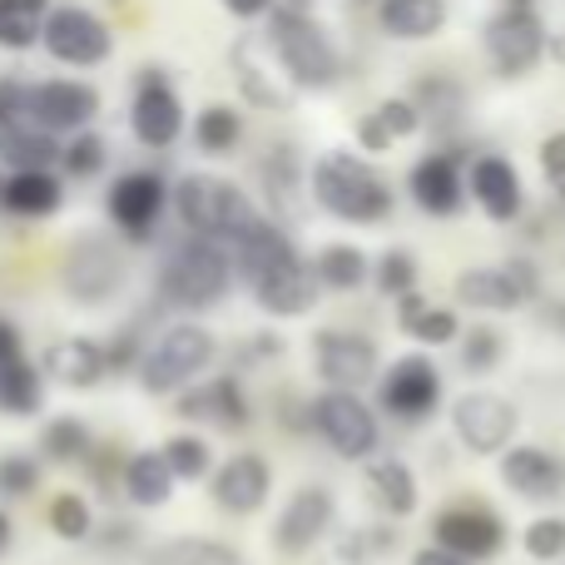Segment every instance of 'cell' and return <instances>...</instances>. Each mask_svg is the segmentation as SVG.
I'll use <instances>...</instances> for the list:
<instances>
[{"instance_id":"6da1fadb","label":"cell","mask_w":565,"mask_h":565,"mask_svg":"<svg viewBox=\"0 0 565 565\" xmlns=\"http://www.w3.org/2000/svg\"><path fill=\"white\" fill-rule=\"evenodd\" d=\"M234 264L248 288H254L258 308L274 312V318H302V312L318 308L322 288L312 278V264H302L292 238L278 224H268V218H254L234 238Z\"/></svg>"},{"instance_id":"7a4b0ae2","label":"cell","mask_w":565,"mask_h":565,"mask_svg":"<svg viewBox=\"0 0 565 565\" xmlns=\"http://www.w3.org/2000/svg\"><path fill=\"white\" fill-rule=\"evenodd\" d=\"M228 282H234V254L199 234L174 244L164 254V264H159V298L189 312L218 308L228 298Z\"/></svg>"},{"instance_id":"3957f363","label":"cell","mask_w":565,"mask_h":565,"mask_svg":"<svg viewBox=\"0 0 565 565\" xmlns=\"http://www.w3.org/2000/svg\"><path fill=\"white\" fill-rule=\"evenodd\" d=\"M312 199L342 224H382L392 214V189L372 164L348 149H332L312 164Z\"/></svg>"},{"instance_id":"277c9868","label":"cell","mask_w":565,"mask_h":565,"mask_svg":"<svg viewBox=\"0 0 565 565\" xmlns=\"http://www.w3.org/2000/svg\"><path fill=\"white\" fill-rule=\"evenodd\" d=\"M268 45H274L282 75L292 79V89H332L342 79V60L332 50L328 30L308 15V10L274 6L268 10Z\"/></svg>"},{"instance_id":"5b68a950","label":"cell","mask_w":565,"mask_h":565,"mask_svg":"<svg viewBox=\"0 0 565 565\" xmlns=\"http://www.w3.org/2000/svg\"><path fill=\"white\" fill-rule=\"evenodd\" d=\"M169 204H174L179 224L199 238H214V244H234L248 224H254V204L238 184L214 174H184L174 189H169Z\"/></svg>"},{"instance_id":"8992f818","label":"cell","mask_w":565,"mask_h":565,"mask_svg":"<svg viewBox=\"0 0 565 565\" xmlns=\"http://www.w3.org/2000/svg\"><path fill=\"white\" fill-rule=\"evenodd\" d=\"M214 358V332L199 322H169L154 342L135 358V377L149 397H174L179 387L199 377Z\"/></svg>"},{"instance_id":"52a82bcc","label":"cell","mask_w":565,"mask_h":565,"mask_svg":"<svg viewBox=\"0 0 565 565\" xmlns=\"http://www.w3.org/2000/svg\"><path fill=\"white\" fill-rule=\"evenodd\" d=\"M40 45L55 65H75V70H95L115 55V35L109 25L85 6H50L40 20Z\"/></svg>"},{"instance_id":"ba28073f","label":"cell","mask_w":565,"mask_h":565,"mask_svg":"<svg viewBox=\"0 0 565 565\" xmlns=\"http://www.w3.org/2000/svg\"><path fill=\"white\" fill-rule=\"evenodd\" d=\"M312 427L318 437L338 451L342 461H367L377 451V417L372 407L348 387H328L312 402Z\"/></svg>"},{"instance_id":"9c48e42d","label":"cell","mask_w":565,"mask_h":565,"mask_svg":"<svg viewBox=\"0 0 565 565\" xmlns=\"http://www.w3.org/2000/svg\"><path fill=\"white\" fill-rule=\"evenodd\" d=\"M481 40H487V55L491 65L501 70L507 79H521L526 70L541 65V55H546V20L536 15V10H511L501 6L497 15L481 25Z\"/></svg>"},{"instance_id":"30bf717a","label":"cell","mask_w":565,"mask_h":565,"mask_svg":"<svg viewBox=\"0 0 565 565\" xmlns=\"http://www.w3.org/2000/svg\"><path fill=\"white\" fill-rule=\"evenodd\" d=\"M129 129L145 149H169L184 135V99L174 95L164 70H139L135 75V99H129Z\"/></svg>"},{"instance_id":"8fae6325","label":"cell","mask_w":565,"mask_h":565,"mask_svg":"<svg viewBox=\"0 0 565 565\" xmlns=\"http://www.w3.org/2000/svg\"><path fill=\"white\" fill-rule=\"evenodd\" d=\"M451 427H457L461 447H467L471 457H497V451H507L511 437H516L521 412L511 407L507 397H497V392H461V397L451 402Z\"/></svg>"},{"instance_id":"7c38bea8","label":"cell","mask_w":565,"mask_h":565,"mask_svg":"<svg viewBox=\"0 0 565 565\" xmlns=\"http://www.w3.org/2000/svg\"><path fill=\"white\" fill-rule=\"evenodd\" d=\"M99 115V89L85 79H40L25 85V119L50 135H79Z\"/></svg>"},{"instance_id":"4fadbf2b","label":"cell","mask_w":565,"mask_h":565,"mask_svg":"<svg viewBox=\"0 0 565 565\" xmlns=\"http://www.w3.org/2000/svg\"><path fill=\"white\" fill-rule=\"evenodd\" d=\"M60 278H65V292L75 302L99 308V302H109L119 288H125V258H119V248L109 244V238L89 234V238H79V244L65 254Z\"/></svg>"},{"instance_id":"5bb4252c","label":"cell","mask_w":565,"mask_h":565,"mask_svg":"<svg viewBox=\"0 0 565 565\" xmlns=\"http://www.w3.org/2000/svg\"><path fill=\"white\" fill-rule=\"evenodd\" d=\"M164 204H169V184L154 174V169H129V174H119L105 194L109 224H115L125 238H135V244L154 234Z\"/></svg>"},{"instance_id":"9a60e30c","label":"cell","mask_w":565,"mask_h":565,"mask_svg":"<svg viewBox=\"0 0 565 565\" xmlns=\"http://www.w3.org/2000/svg\"><path fill=\"white\" fill-rule=\"evenodd\" d=\"M234 75H238V89H244L248 105L274 109V115L298 105V89H292V79L282 75L268 35H244L238 40L234 45Z\"/></svg>"},{"instance_id":"2e32d148","label":"cell","mask_w":565,"mask_h":565,"mask_svg":"<svg viewBox=\"0 0 565 565\" xmlns=\"http://www.w3.org/2000/svg\"><path fill=\"white\" fill-rule=\"evenodd\" d=\"M312 367L328 387H348L358 392L362 382L377 377V342L362 338V332H348V328H322L312 338Z\"/></svg>"},{"instance_id":"e0dca14e","label":"cell","mask_w":565,"mask_h":565,"mask_svg":"<svg viewBox=\"0 0 565 565\" xmlns=\"http://www.w3.org/2000/svg\"><path fill=\"white\" fill-rule=\"evenodd\" d=\"M437 402H441V372L431 358H417V352H412V358L392 362V372L382 377V407L402 422L431 417Z\"/></svg>"},{"instance_id":"ac0fdd59","label":"cell","mask_w":565,"mask_h":565,"mask_svg":"<svg viewBox=\"0 0 565 565\" xmlns=\"http://www.w3.org/2000/svg\"><path fill=\"white\" fill-rule=\"evenodd\" d=\"M332 497L322 487H302L288 497V507H282L278 526H274V546L282 556H302V551H312L322 536L332 531Z\"/></svg>"},{"instance_id":"d6986e66","label":"cell","mask_w":565,"mask_h":565,"mask_svg":"<svg viewBox=\"0 0 565 565\" xmlns=\"http://www.w3.org/2000/svg\"><path fill=\"white\" fill-rule=\"evenodd\" d=\"M45 372V382H60L70 392H89L109 377V358H105V342L95 338H55L35 362Z\"/></svg>"},{"instance_id":"ffe728a7","label":"cell","mask_w":565,"mask_h":565,"mask_svg":"<svg viewBox=\"0 0 565 565\" xmlns=\"http://www.w3.org/2000/svg\"><path fill=\"white\" fill-rule=\"evenodd\" d=\"M268 491H274V467H268L258 451L228 457L214 477V501L228 511V516H254V511H264Z\"/></svg>"},{"instance_id":"44dd1931","label":"cell","mask_w":565,"mask_h":565,"mask_svg":"<svg viewBox=\"0 0 565 565\" xmlns=\"http://www.w3.org/2000/svg\"><path fill=\"white\" fill-rule=\"evenodd\" d=\"M467 194L477 199V209L491 218V224H516V218H521V204H526L516 164H511V159H501V154H481L477 164H471Z\"/></svg>"},{"instance_id":"7402d4cb","label":"cell","mask_w":565,"mask_h":565,"mask_svg":"<svg viewBox=\"0 0 565 565\" xmlns=\"http://www.w3.org/2000/svg\"><path fill=\"white\" fill-rule=\"evenodd\" d=\"M431 531H437V546L457 551L461 561H487L507 546L501 516H491V511H481V507H447Z\"/></svg>"},{"instance_id":"603a6c76","label":"cell","mask_w":565,"mask_h":565,"mask_svg":"<svg viewBox=\"0 0 565 565\" xmlns=\"http://www.w3.org/2000/svg\"><path fill=\"white\" fill-rule=\"evenodd\" d=\"M501 481L526 501H556L565 497V461L546 447H507L501 451Z\"/></svg>"},{"instance_id":"cb8c5ba5","label":"cell","mask_w":565,"mask_h":565,"mask_svg":"<svg viewBox=\"0 0 565 565\" xmlns=\"http://www.w3.org/2000/svg\"><path fill=\"white\" fill-rule=\"evenodd\" d=\"M0 209L10 218H55L65 209V179L55 169H6L0 179Z\"/></svg>"},{"instance_id":"d4e9b609","label":"cell","mask_w":565,"mask_h":565,"mask_svg":"<svg viewBox=\"0 0 565 565\" xmlns=\"http://www.w3.org/2000/svg\"><path fill=\"white\" fill-rule=\"evenodd\" d=\"M174 397H179V417H189V422H214V427H224V431L248 427V397L234 372L209 377V382H199V387H179Z\"/></svg>"},{"instance_id":"484cf974","label":"cell","mask_w":565,"mask_h":565,"mask_svg":"<svg viewBox=\"0 0 565 565\" xmlns=\"http://www.w3.org/2000/svg\"><path fill=\"white\" fill-rule=\"evenodd\" d=\"M407 189H412V199H417V209H427L431 218H451V214H461V204H467V179H461L457 154L417 159L407 174Z\"/></svg>"},{"instance_id":"4316f807","label":"cell","mask_w":565,"mask_h":565,"mask_svg":"<svg viewBox=\"0 0 565 565\" xmlns=\"http://www.w3.org/2000/svg\"><path fill=\"white\" fill-rule=\"evenodd\" d=\"M119 497L139 511L164 507V501L174 497V471L164 467L159 451H135V457H125V467H119Z\"/></svg>"},{"instance_id":"83f0119b","label":"cell","mask_w":565,"mask_h":565,"mask_svg":"<svg viewBox=\"0 0 565 565\" xmlns=\"http://www.w3.org/2000/svg\"><path fill=\"white\" fill-rule=\"evenodd\" d=\"M362 481H367V497L377 501L387 516H412L422 501L417 477H412V467L397 457H372L367 467H362Z\"/></svg>"},{"instance_id":"f1b7e54d","label":"cell","mask_w":565,"mask_h":565,"mask_svg":"<svg viewBox=\"0 0 565 565\" xmlns=\"http://www.w3.org/2000/svg\"><path fill=\"white\" fill-rule=\"evenodd\" d=\"M0 164L6 169H55L60 164V135L30 125L25 115L0 125Z\"/></svg>"},{"instance_id":"f546056e","label":"cell","mask_w":565,"mask_h":565,"mask_svg":"<svg viewBox=\"0 0 565 565\" xmlns=\"http://www.w3.org/2000/svg\"><path fill=\"white\" fill-rule=\"evenodd\" d=\"M457 302H467L477 312H516L526 302V288L507 268H467L457 278Z\"/></svg>"},{"instance_id":"4dcf8cb0","label":"cell","mask_w":565,"mask_h":565,"mask_svg":"<svg viewBox=\"0 0 565 565\" xmlns=\"http://www.w3.org/2000/svg\"><path fill=\"white\" fill-rule=\"evenodd\" d=\"M45 407V372L30 358H10L0 362V417L25 422Z\"/></svg>"},{"instance_id":"1f68e13d","label":"cell","mask_w":565,"mask_h":565,"mask_svg":"<svg viewBox=\"0 0 565 565\" xmlns=\"http://www.w3.org/2000/svg\"><path fill=\"white\" fill-rule=\"evenodd\" d=\"M377 20L392 40H431L447 25V0H382Z\"/></svg>"},{"instance_id":"d6a6232c","label":"cell","mask_w":565,"mask_h":565,"mask_svg":"<svg viewBox=\"0 0 565 565\" xmlns=\"http://www.w3.org/2000/svg\"><path fill=\"white\" fill-rule=\"evenodd\" d=\"M397 302H402V308H397V322H402V332H407V338L427 342V348H441V342H457L461 322H457V312H451V308H431V302L422 298L417 288L402 292Z\"/></svg>"},{"instance_id":"836d02e7","label":"cell","mask_w":565,"mask_h":565,"mask_svg":"<svg viewBox=\"0 0 565 565\" xmlns=\"http://www.w3.org/2000/svg\"><path fill=\"white\" fill-rule=\"evenodd\" d=\"M89 451H95V431H89V422L70 417V412H60L40 427V457L55 461V467H79Z\"/></svg>"},{"instance_id":"e575fe53","label":"cell","mask_w":565,"mask_h":565,"mask_svg":"<svg viewBox=\"0 0 565 565\" xmlns=\"http://www.w3.org/2000/svg\"><path fill=\"white\" fill-rule=\"evenodd\" d=\"M145 565H254L238 546L228 541H209V536H174L164 546L149 551Z\"/></svg>"},{"instance_id":"d590c367","label":"cell","mask_w":565,"mask_h":565,"mask_svg":"<svg viewBox=\"0 0 565 565\" xmlns=\"http://www.w3.org/2000/svg\"><path fill=\"white\" fill-rule=\"evenodd\" d=\"M367 274H372V264L358 244H328L318 258H312V278H318V288H328V292L362 288Z\"/></svg>"},{"instance_id":"8d00e7d4","label":"cell","mask_w":565,"mask_h":565,"mask_svg":"<svg viewBox=\"0 0 565 565\" xmlns=\"http://www.w3.org/2000/svg\"><path fill=\"white\" fill-rule=\"evenodd\" d=\"M258 179H264V194H268V209L282 218L298 214V154L292 149H268L264 164H258Z\"/></svg>"},{"instance_id":"74e56055","label":"cell","mask_w":565,"mask_h":565,"mask_svg":"<svg viewBox=\"0 0 565 565\" xmlns=\"http://www.w3.org/2000/svg\"><path fill=\"white\" fill-rule=\"evenodd\" d=\"M45 10H50V0H0V50H10V55L35 50Z\"/></svg>"},{"instance_id":"f35d334b","label":"cell","mask_w":565,"mask_h":565,"mask_svg":"<svg viewBox=\"0 0 565 565\" xmlns=\"http://www.w3.org/2000/svg\"><path fill=\"white\" fill-rule=\"evenodd\" d=\"M45 526L55 541H65V546H79V541L95 536V511H89V501L79 497V491H55L45 507Z\"/></svg>"},{"instance_id":"ab89813d","label":"cell","mask_w":565,"mask_h":565,"mask_svg":"<svg viewBox=\"0 0 565 565\" xmlns=\"http://www.w3.org/2000/svg\"><path fill=\"white\" fill-rule=\"evenodd\" d=\"M397 546V536H392L387 526H362V531H342L338 546H328L318 556V565H377L387 551Z\"/></svg>"},{"instance_id":"60d3db41","label":"cell","mask_w":565,"mask_h":565,"mask_svg":"<svg viewBox=\"0 0 565 565\" xmlns=\"http://www.w3.org/2000/svg\"><path fill=\"white\" fill-rule=\"evenodd\" d=\"M238 139H244V119H238L234 105H209L204 115L194 119V145L204 154H234Z\"/></svg>"},{"instance_id":"b9f144b4","label":"cell","mask_w":565,"mask_h":565,"mask_svg":"<svg viewBox=\"0 0 565 565\" xmlns=\"http://www.w3.org/2000/svg\"><path fill=\"white\" fill-rule=\"evenodd\" d=\"M105 164H109V145L95 129H79V135H70L65 145H60V169H65L70 179H99Z\"/></svg>"},{"instance_id":"7bdbcfd3","label":"cell","mask_w":565,"mask_h":565,"mask_svg":"<svg viewBox=\"0 0 565 565\" xmlns=\"http://www.w3.org/2000/svg\"><path fill=\"white\" fill-rule=\"evenodd\" d=\"M45 481V461L30 451H0V501H30Z\"/></svg>"},{"instance_id":"ee69618b","label":"cell","mask_w":565,"mask_h":565,"mask_svg":"<svg viewBox=\"0 0 565 565\" xmlns=\"http://www.w3.org/2000/svg\"><path fill=\"white\" fill-rule=\"evenodd\" d=\"M507 358V338L497 328H461V367L471 377H487L497 372V362Z\"/></svg>"},{"instance_id":"f6af8a7d","label":"cell","mask_w":565,"mask_h":565,"mask_svg":"<svg viewBox=\"0 0 565 565\" xmlns=\"http://www.w3.org/2000/svg\"><path fill=\"white\" fill-rule=\"evenodd\" d=\"M159 457H164V467L174 471V481H199L209 471V441L179 431V437H169L164 447H159Z\"/></svg>"},{"instance_id":"bcb514c9","label":"cell","mask_w":565,"mask_h":565,"mask_svg":"<svg viewBox=\"0 0 565 565\" xmlns=\"http://www.w3.org/2000/svg\"><path fill=\"white\" fill-rule=\"evenodd\" d=\"M367 278H377V292H387V298H402V292L417 288V258H412L407 248H387Z\"/></svg>"},{"instance_id":"7dc6e473","label":"cell","mask_w":565,"mask_h":565,"mask_svg":"<svg viewBox=\"0 0 565 565\" xmlns=\"http://www.w3.org/2000/svg\"><path fill=\"white\" fill-rule=\"evenodd\" d=\"M521 546H526L531 561H556V556H565V521L561 516L531 521L526 536H521Z\"/></svg>"},{"instance_id":"c3c4849f","label":"cell","mask_w":565,"mask_h":565,"mask_svg":"<svg viewBox=\"0 0 565 565\" xmlns=\"http://www.w3.org/2000/svg\"><path fill=\"white\" fill-rule=\"evenodd\" d=\"M372 115H377V125L392 135V145H397V139H407V135H417V129H422V109L412 105V99H402V95L382 99V105L372 109Z\"/></svg>"},{"instance_id":"681fc988","label":"cell","mask_w":565,"mask_h":565,"mask_svg":"<svg viewBox=\"0 0 565 565\" xmlns=\"http://www.w3.org/2000/svg\"><path fill=\"white\" fill-rule=\"evenodd\" d=\"M541 169H546L551 184H565V129L541 139Z\"/></svg>"},{"instance_id":"f907efd6","label":"cell","mask_w":565,"mask_h":565,"mask_svg":"<svg viewBox=\"0 0 565 565\" xmlns=\"http://www.w3.org/2000/svg\"><path fill=\"white\" fill-rule=\"evenodd\" d=\"M25 115V79L15 75H0V125Z\"/></svg>"},{"instance_id":"816d5d0a","label":"cell","mask_w":565,"mask_h":565,"mask_svg":"<svg viewBox=\"0 0 565 565\" xmlns=\"http://www.w3.org/2000/svg\"><path fill=\"white\" fill-rule=\"evenodd\" d=\"M358 145L367 149V154H387V149H392V135L377 125V115H362L358 119Z\"/></svg>"},{"instance_id":"f5cc1de1","label":"cell","mask_w":565,"mask_h":565,"mask_svg":"<svg viewBox=\"0 0 565 565\" xmlns=\"http://www.w3.org/2000/svg\"><path fill=\"white\" fill-rule=\"evenodd\" d=\"M10 358H25V332L10 318H0V362H10Z\"/></svg>"},{"instance_id":"db71d44e","label":"cell","mask_w":565,"mask_h":565,"mask_svg":"<svg viewBox=\"0 0 565 565\" xmlns=\"http://www.w3.org/2000/svg\"><path fill=\"white\" fill-rule=\"evenodd\" d=\"M218 6H224L228 15H238V20H258V15H268L278 0H218Z\"/></svg>"},{"instance_id":"11a10c76","label":"cell","mask_w":565,"mask_h":565,"mask_svg":"<svg viewBox=\"0 0 565 565\" xmlns=\"http://www.w3.org/2000/svg\"><path fill=\"white\" fill-rule=\"evenodd\" d=\"M412 565H471V561H461L457 551H447V546H427L412 556Z\"/></svg>"},{"instance_id":"9f6ffc18","label":"cell","mask_w":565,"mask_h":565,"mask_svg":"<svg viewBox=\"0 0 565 565\" xmlns=\"http://www.w3.org/2000/svg\"><path fill=\"white\" fill-rule=\"evenodd\" d=\"M10 546H15V521H10V511L0 507V561L10 556Z\"/></svg>"},{"instance_id":"6f0895ef","label":"cell","mask_w":565,"mask_h":565,"mask_svg":"<svg viewBox=\"0 0 565 565\" xmlns=\"http://www.w3.org/2000/svg\"><path fill=\"white\" fill-rule=\"evenodd\" d=\"M511 10H536V0H507Z\"/></svg>"},{"instance_id":"680465c9","label":"cell","mask_w":565,"mask_h":565,"mask_svg":"<svg viewBox=\"0 0 565 565\" xmlns=\"http://www.w3.org/2000/svg\"><path fill=\"white\" fill-rule=\"evenodd\" d=\"M288 6H292V10H308V6H312V0H288Z\"/></svg>"},{"instance_id":"91938a15","label":"cell","mask_w":565,"mask_h":565,"mask_svg":"<svg viewBox=\"0 0 565 565\" xmlns=\"http://www.w3.org/2000/svg\"><path fill=\"white\" fill-rule=\"evenodd\" d=\"M556 328H561V338H565V308H561V318H556Z\"/></svg>"},{"instance_id":"94428289","label":"cell","mask_w":565,"mask_h":565,"mask_svg":"<svg viewBox=\"0 0 565 565\" xmlns=\"http://www.w3.org/2000/svg\"><path fill=\"white\" fill-rule=\"evenodd\" d=\"M556 189H561V204H565V184H556Z\"/></svg>"}]
</instances>
